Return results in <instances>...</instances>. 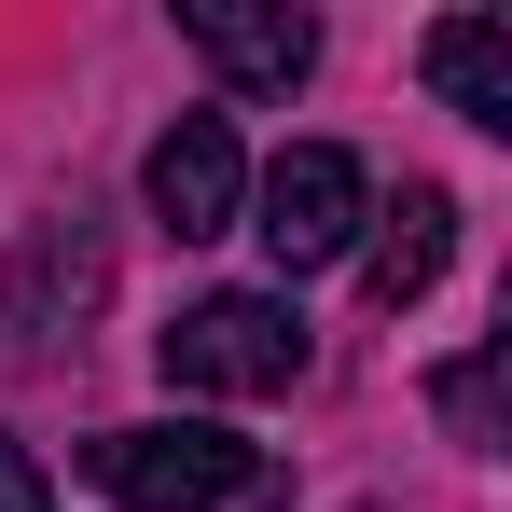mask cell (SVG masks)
<instances>
[{
  "label": "cell",
  "instance_id": "cell-1",
  "mask_svg": "<svg viewBox=\"0 0 512 512\" xmlns=\"http://www.w3.org/2000/svg\"><path fill=\"white\" fill-rule=\"evenodd\" d=\"M97 305H111V236H97V208H56V222H28V250L0 263V374H42V360H70Z\"/></svg>",
  "mask_w": 512,
  "mask_h": 512
},
{
  "label": "cell",
  "instance_id": "cell-2",
  "mask_svg": "<svg viewBox=\"0 0 512 512\" xmlns=\"http://www.w3.org/2000/svg\"><path fill=\"white\" fill-rule=\"evenodd\" d=\"M84 471H97V499H111V512H222V499H250V443H236L222 416H139V429H97Z\"/></svg>",
  "mask_w": 512,
  "mask_h": 512
},
{
  "label": "cell",
  "instance_id": "cell-3",
  "mask_svg": "<svg viewBox=\"0 0 512 512\" xmlns=\"http://www.w3.org/2000/svg\"><path fill=\"white\" fill-rule=\"evenodd\" d=\"M167 388H208V402H263V388H291L305 374V319H291V291H208V305H180L167 333Z\"/></svg>",
  "mask_w": 512,
  "mask_h": 512
},
{
  "label": "cell",
  "instance_id": "cell-4",
  "mask_svg": "<svg viewBox=\"0 0 512 512\" xmlns=\"http://www.w3.org/2000/svg\"><path fill=\"white\" fill-rule=\"evenodd\" d=\"M360 222H374V167L346 153V139H291L277 167H263V263L277 277H319V263L360 250Z\"/></svg>",
  "mask_w": 512,
  "mask_h": 512
},
{
  "label": "cell",
  "instance_id": "cell-5",
  "mask_svg": "<svg viewBox=\"0 0 512 512\" xmlns=\"http://www.w3.org/2000/svg\"><path fill=\"white\" fill-rule=\"evenodd\" d=\"M180 42L236 97H291L319 70V14H305V0H180Z\"/></svg>",
  "mask_w": 512,
  "mask_h": 512
},
{
  "label": "cell",
  "instance_id": "cell-6",
  "mask_svg": "<svg viewBox=\"0 0 512 512\" xmlns=\"http://www.w3.org/2000/svg\"><path fill=\"white\" fill-rule=\"evenodd\" d=\"M139 194H153L167 236H222V222L250 208V153H236V125H222V111H180L167 139H153V167H139Z\"/></svg>",
  "mask_w": 512,
  "mask_h": 512
},
{
  "label": "cell",
  "instance_id": "cell-7",
  "mask_svg": "<svg viewBox=\"0 0 512 512\" xmlns=\"http://www.w3.org/2000/svg\"><path fill=\"white\" fill-rule=\"evenodd\" d=\"M360 236H374V263H360V277H374V305L402 319V305L443 291V263H457V194H443V180H402V208H374Z\"/></svg>",
  "mask_w": 512,
  "mask_h": 512
},
{
  "label": "cell",
  "instance_id": "cell-8",
  "mask_svg": "<svg viewBox=\"0 0 512 512\" xmlns=\"http://www.w3.org/2000/svg\"><path fill=\"white\" fill-rule=\"evenodd\" d=\"M416 70L443 84V111H457V125L512 139V28H499V14H443V28L416 42Z\"/></svg>",
  "mask_w": 512,
  "mask_h": 512
},
{
  "label": "cell",
  "instance_id": "cell-9",
  "mask_svg": "<svg viewBox=\"0 0 512 512\" xmlns=\"http://www.w3.org/2000/svg\"><path fill=\"white\" fill-rule=\"evenodd\" d=\"M499 374H512V346H471V360H443V374H429V402H443L457 443H499Z\"/></svg>",
  "mask_w": 512,
  "mask_h": 512
},
{
  "label": "cell",
  "instance_id": "cell-10",
  "mask_svg": "<svg viewBox=\"0 0 512 512\" xmlns=\"http://www.w3.org/2000/svg\"><path fill=\"white\" fill-rule=\"evenodd\" d=\"M0 512H56V485H42V457L0 429Z\"/></svg>",
  "mask_w": 512,
  "mask_h": 512
}]
</instances>
